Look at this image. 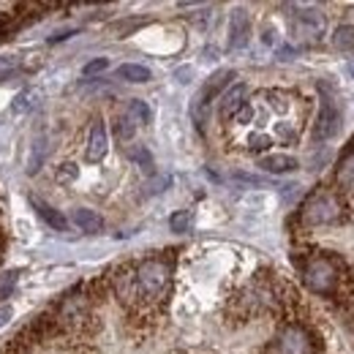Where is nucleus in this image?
Wrapping results in <instances>:
<instances>
[{"label": "nucleus", "mask_w": 354, "mask_h": 354, "mask_svg": "<svg viewBox=\"0 0 354 354\" xmlns=\"http://www.w3.org/2000/svg\"><path fill=\"white\" fill-rule=\"evenodd\" d=\"M14 286H17V270H11V272H3V275H0V303H3L6 297H11Z\"/></svg>", "instance_id": "412c9836"}, {"label": "nucleus", "mask_w": 354, "mask_h": 354, "mask_svg": "<svg viewBox=\"0 0 354 354\" xmlns=\"http://www.w3.org/2000/svg\"><path fill=\"white\" fill-rule=\"evenodd\" d=\"M11 316H14V310H11V306H0V330L11 322Z\"/></svg>", "instance_id": "c756f323"}, {"label": "nucleus", "mask_w": 354, "mask_h": 354, "mask_svg": "<svg viewBox=\"0 0 354 354\" xmlns=\"http://www.w3.org/2000/svg\"><path fill=\"white\" fill-rule=\"evenodd\" d=\"M133 278H136V289H139L142 306H153L169 292L172 267L164 259H145L142 265L133 267Z\"/></svg>", "instance_id": "f257e3e1"}, {"label": "nucleus", "mask_w": 354, "mask_h": 354, "mask_svg": "<svg viewBox=\"0 0 354 354\" xmlns=\"http://www.w3.org/2000/svg\"><path fill=\"white\" fill-rule=\"evenodd\" d=\"M275 131H278V136H281V139H286V142L297 139V131H295V129H289L286 123H278V129H275Z\"/></svg>", "instance_id": "c85d7f7f"}, {"label": "nucleus", "mask_w": 354, "mask_h": 354, "mask_svg": "<svg viewBox=\"0 0 354 354\" xmlns=\"http://www.w3.org/2000/svg\"><path fill=\"white\" fill-rule=\"evenodd\" d=\"M85 319H90V300L82 295H71L63 300V306L57 310L55 322L57 324H66V327H80Z\"/></svg>", "instance_id": "0eeeda50"}, {"label": "nucleus", "mask_w": 354, "mask_h": 354, "mask_svg": "<svg viewBox=\"0 0 354 354\" xmlns=\"http://www.w3.org/2000/svg\"><path fill=\"white\" fill-rule=\"evenodd\" d=\"M133 131H136V123H133L129 115H120L115 120V136H118V142H131Z\"/></svg>", "instance_id": "aec40b11"}, {"label": "nucleus", "mask_w": 354, "mask_h": 354, "mask_svg": "<svg viewBox=\"0 0 354 354\" xmlns=\"http://www.w3.org/2000/svg\"><path fill=\"white\" fill-rule=\"evenodd\" d=\"M251 118H254V109H251V104H245V106H243L232 120H234V123H240V126H245V123H251Z\"/></svg>", "instance_id": "cd10ccee"}, {"label": "nucleus", "mask_w": 354, "mask_h": 354, "mask_svg": "<svg viewBox=\"0 0 354 354\" xmlns=\"http://www.w3.org/2000/svg\"><path fill=\"white\" fill-rule=\"evenodd\" d=\"M169 226H172V232H188L191 229V213L188 210H180V213H175L172 218H169Z\"/></svg>", "instance_id": "5701e85b"}, {"label": "nucleus", "mask_w": 354, "mask_h": 354, "mask_svg": "<svg viewBox=\"0 0 354 354\" xmlns=\"http://www.w3.org/2000/svg\"><path fill=\"white\" fill-rule=\"evenodd\" d=\"M275 354H316L313 335L303 324H286L275 335Z\"/></svg>", "instance_id": "20e7f679"}, {"label": "nucleus", "mask_w": 354, "mask_h": 354, "mask_svg": "<svg viewBox=\"0 0 354 354\" xmlns=\"http://www.w3.org/2000/svg\"><path fill=\"white\" fill-rule=\"evenodd\" d=\"M341 120H344V112H341L338 101L330 98V95H324L322 98V106H319V115H316V123H313V139L316 142L333 139L335 133L341 131Z\"/></svg>", "instance_id": "39448f33"}, {"label": "nucleus", "mask_w": 354, "mask_h": 354, "mask_svg": "<svg viewBox=\"0 0 354 354\" xmlns=\"http://www.w3.org/2000/svg\"><path fill=\"white\" fill-rule=\"evenodd\" d=\"M46 150H49L46 136H39V139L30 145V156H28V175H39V172H41V167H44V161H46Z\"/></svg>", "instance_id": "f3484780"}, {"label": "nucleus", "mask_w": 354, "mask_h": 354, "mask_svg": "<svg viewBox=\"0 0 354 354\" xmlns=\"http://www.w3.org/2000/svg\"><path fill=\"white\" fill-rule=\"evenodd\" d=\"M270 145H272V142H270V136H265V133L248 139V150H267Z\"/></svg>", "instance_id": "a878e982"}, {"label": "nucleus", "mask_w": 354, "mask_h": 354, "mask_svg": "<svg viewBox=\"0 0 354 354\" xmlns=\"http://www.w3.org/2000/svg\"><path fill=\"white\" fill-rule=\"evenodd\" d=\"M77 177V164H63L60 169H57V180L60 183H68V180H74Z\"/></svg>", "instance_id": "bb28decb"}, {"label": "nucleus", "mask_w": 354, "mask_h": 354, "mask_svg": "<svg viewBox=\"0 0 354 354\" xmlns=\"http://www.w3.org/2000/svg\"><path fill=\"white\" fill-rule=\"evenodd\" d=\"M333 46L338 52H354V25H338L333 33Z\"/></svg>", "instance_id": "6ab92c4d"}, {"label": "nucleus", "mask_w": 354, "mask_h": 354, "mask_svg": "<svg viewBox=\"0 0 354 354\" xmlns=\"http://www.w3.org/2000/svg\"><path fill=\"white\" fill-rule=\"evenodd\" d=\"M30 202H33L36 213H39L55 232H66V229H68V221H66V216H63L60 210H55L52 205H46V202H41V199H30Z\"/></svg>", "instance_id": "4468645a"}, {"label": "nucleus", "mask_w": 354, "mask_h": 354, "mask_svg": "<svg viewBox=\"0 0 354 354\" xmlns=\"http://www.w3.org/2000/svg\"><path fill=\"white\" fill-rule=\"evenodd\" d=\"M71 223H74L77 229H82L85 234H98V232L104 229V218H101L95 210H90V207H77V210L71 213Z\"/></svg>", "instance_id": "f8f14e48"}, {"label": "nucleus", "mask_w": 354, "mask_h": 354, "mask_svg": "<svg viewBox=\"0 0 354 354\" xmlns=\"http://www.w3.org/2000/svg\"><path fill=\"white\" fill-rule=\"evenodd\" d=\"M126 115L131 118L136 126H147V123H153V109L147 106V101H139V98H133L131 104H129Z\"/></svg>", "instance_id": "a211bd4d"}, {"label": "nucleus", "mask_w": 354, "mask_h": 354, "mask_svg": "<svg viewBox=\"0 0 354 354\" xmlns=\"http://www.w3.org/2000/svg\"><path fill=\"white\" fill-rule=\"evenodd\" d=\"M349 71H352V74H354V63H349Z\"/></svg>", "instance_id": "7c9ffc66"}, {"label": "nucleus", "mask_w": 354, "mask_h": 354, "mask_svg": "<svg viewBox=\"0 0 354 354\" xmlns=\"http://www.w3.org/2000/svg\"><path fill=\"white\" fill-rule=\"evenodd\" d=\"M126 156H129L131 161H136V164H142V167H150V164H153V158H150V153H147L145 147H129Z\"/></svg>", "instance_id": "393cba45"}, {"label": "nucleus", "mask_w": 354, "mask_h": 354, "mask_svg": "<svg viewBox=\"0 0 354 354\" xmlns=\"http://www.w3.org/2000/svg\"><path fill=\"white\" fill-rule=\"evenodd\" d=\"M109 153V133H106V123L95 120L88 131V145H85V161L88 164H101Z\"/></svg>", "instance_id": "6e6552de"}, {"label": "nucleus", "mask_w": 354, "mask_h": 354, "mask_svg": "<svg viewBox=\"0 0 354 354\" xmlns=\"http://www.w3.org/2000/svg\"><path fill=\"white\" fill-rule=\"evenodd\" d=\"M118 77L126 80V82H133V85H142V82H150V80H153L150 68L142 66V63H123V66L118 68Z\"/></svg>", "instance_id": "dca6fc26"}, {"label": "nucleus", "mask_w": 354, "mask_h": 354, "mask_svg": "<svg viewBox=\"0 0 354 354\" xmlns=\"http://www.w3.org/2000/svg\"><path fill=\"white\" fill-rule=\"evenodd\" d=\"M109 68V60L106 57H95V60H90L88 66L82 68V74L85 77H95V74H101V71H106Z\"/></svg>", "instance_id": "b1692460"}, {"label": "nucleus", "mask_w": 354, "mask_h": 354, "mask_svg": "<svg viewBox=\"0 0 354 354\" xmlns=\"http://www.w3.org/2000/svg\"><path fill=\"white\" fill-rule=\"evenodd\" d=\"M335 183L344 194H354V150L349 156H344V161L335 169Z\"/></svg>", "instance_id": "2eb2a0df"}, {"label": "nucleus", "mask_w": 354, "mask_h": 354, "mask_svg": "<svg viewBox=\"0 0 354 354\" xmlns=\"http://www.w3.org/2000/svg\"><path fill=\"white\" fill-rule=\"evenodd\" d=\"M344 210L346 207H344L338 194L319 188L306 199V205L300 210V218H303L306 226H330V223L344 221Z\"/></svg>", "instance_id": "7ed1b4c3"}, {"label": "nucleus", "mask_w": 354, "mask_h": 354, "mask_svg": "<svg viewBox=\"0 0 354 354\" xmlns=\"http://www.w3.org/2000/svg\"><path fill=\"white\" fill-rule=\"evenodd\" d=\"M267 98H270V106H272L275 112H281V115H283V112L289 109V95H286V93H281V90H270V93H267Z\"/></svg>", "instance_id": "4be33fe9"}, {"label": "nucleus", "mask_w": 354, "mask_h": 354, "mask_svg": "<svg viewBox=\"0 0 354 354\" xmlns=\"http://www.w3.org/2000/svg\"><path fill=\"white\" fill-rule=\"evenodd\" d=\"M303 283L313 295L330 297L341 289V265L327 254H313L303 262Z\"/></svg>", "instance_id": "f03ea898"}, {"label": "nucleus", "mask_w": 354, "mask_h": 354, "mask_svg": "<svg viewBox=\"0 0 354 354\" xmlns=\"http://www.w3.org/2000/svg\"><path fill=\"white\" fill-rule=\"evenodd\" d=\"M232 80H234V71H216V74L207 80V85L202 88V93H199V104H207L210 98H216L221 90L229 88Z\"/></svg>", "instance_id": "ddd939ff"}, {"label": "nucleus", "mask_w": 354, "mask_h": 354, "mask_svg": "<svg viewBox=\"0 0 354 354\" xmlns=\"http://www.w3.org/2000/svg\"><path fill=\"white\" fill-rule=\"evenodd\" d=\"M251 39V17L245 8H234L229 19V49H243Z\"/></svg>", "instance_id": "1a4fd4ad"}, {"label": "nucleus", "mask_w": 354, "mask_h": 354, "mask_svg": "<svg viewBox=\"0 0 354 354\" xmlns=\"http://www.w3.org/2000/svg\"><path fill=\"white\" fill-rule=\"evenodd\" d=\"M292 33L303 41V44H316L324 33V17L319 11L300 8V14L292 19Z\"/></svg>", "instance_id": "423d86ee"}, {"label": "nucleus", "mask_w": 354, "mask_h": 354, "mask_svg": "<svg viewBox=\"0 0 354 354\" xmlns=\"http://www.w3.org/2000/svg\"><path fill=\"white\" fill-rule=\"evenodd\" d=\"M257 167L270 172V175H286V172H295L297 169V158L295 156H286V153H270V156H262L257 161Z\"/></svg>", "instance_id": "9b49d317"}, {"label": "nucleus", "mask_w": 354, "mask_h": 354, "mask_svg": "<svg viewBox=\"0 0 354 354\" xmlns=\"http://www.w3.org/2000/svg\"><path fill=\"white\" fill-rule=\"evenodd\" d=\"M245 98H248V88H245V85H234V88L226 90L221 98V106H218V112H221L223 120H232V118L248 104Z\"/></svg>", "instance_id": "9d476101"}]
</instances>
